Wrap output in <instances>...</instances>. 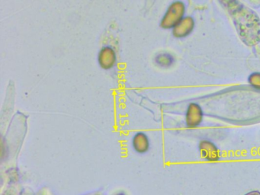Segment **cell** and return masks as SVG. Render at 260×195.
<instances>
[{
	"mask_svg": "<svg viewBox=\"0 0 260 195\" xmlns=\"http://www.w3.org/2000/svg\"><path fill=\"white\" fill-rule=\"evenodd\" d=\"M245 195H260V192L259 191H253V192H249Z\"/></svg>",
	"mask_w": 260,
	"mask_h": 195,
	"instance_id": "277c9868",
	"label": "cell"
},
{
	"mask_svg": "<svg viewBox=\"0 0 260 195\" xmlns=\"http://www.w3.org/2000/svg\"><path fill=\"white\" fill-rule=\"evenodd\" d=\"M133 146L136 152L139 153H146L149 149V140L145 133H137L133 139Z\"/></svg>",
	"mask_w": 260,
	"mask_h": 195,
	"instance_id": "3957f363",
	"label": "cell"
},
{
	"mask_svg": "<svg viewBox=\"0 0 260 195\" xmlns=\"http://www.w3.org/2000/svg\"><path fill=\"white\" fill-rule=\"evenodd\" d=\"M203 118V114L198 105L192 104L186 114V125L188 128H195L199 126Z\"/></svg>",
	"mask_w": 260,
	"mask_h": 195,
	"instance_id": "7a4b0ae2",
	"label": "cell"
},
{
	"mask_svg": "<svg viewBox=\"0 0 260 195\" xmlns=\"http://www.w3.org/2000/svg\"><path fill=\"white\" fill-rule=\"evenodd\" d=\"M115 195H126L124 192H119V193L116 194Z\"/></svg>",
	"mask_w": 260,
	"mask_h": 195,
	"instance_id": "5b68a950",
	"label": "cell"
},
{
	"mask_svg": "<svg viewBox=\"0 0 260 195\" xmlns=\"http://www.w3.org/2000/svg\"><path fill=\"white\" fill-rule=\"evenodd\" d=\"M199 151L201 157L211 162L218 161L221 157L219 149H217L215 144L209 140H201L199 144Z\"/></svg>",
	"mask_w": 260,
	"mask_h": 195,
	"instance_id": "6da1fadb",
	"label": "cell"
}]
</instances>
